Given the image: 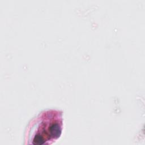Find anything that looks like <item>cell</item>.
<instances>
[{
	"label": "cell",
	"instance_id": "obj_1",
	"mask_svg": "<svg viewBox=\"0 0 145 145\" xmlns=\"http://www.w3.org/2000/svg\"><path fill=\"white\" fill-rule=\"evenodd\" d=\"M62 126L61 111L56 109L44 110L32 118L27 125L25 144H51L60 137Z\"/></svg>",
	"mask_w": 145,
	"mask_h": 145
}]
</instances>
